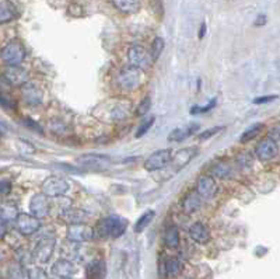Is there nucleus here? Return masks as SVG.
Here are the masks:
<instances>
[{
	"label": "nucleus",
	"mask_w": 280,
	"mask_h": 279,
	"mask_svg": "<svg viewBox=\"0 0 280 279\" xmlns=\"http://www.w3.org/2000/svg\"><path fill=\"white\" fill-rule=\"evenodd\" d=\"M128 229V220L121 216H110L97 224V233L105 239H118Z\"/></svg>",
	"instance_id": "obj_1"
},
{
	"label": "nucleus",
	"mask_w": 280,
	"mask_h": 279,
	"mask_svg": "<svg viewBox=\"0 0 280 279\" xmlns=\"http://www.w3.org/2000/svg\"><path fill=\"white\" fill-rule=\"evenodd\" d=\"M0 59L9 66H20L26 59V48L20 41H10L0 50Z\"/></svg>",
	"instance_id": "obj_2"
},
{
	"label": "nucleus",
	"mask_w": 280,
	"mask_h": 279,
	"mask_svg": "<svg viewBox=\"0 0 280 279\" xmlns=\"http://www.w3.org/2000/svg\"><path fill=\"white\" fill-rule=\"evenodd\" d=\"M143 78H144V74H143L140 69L132 66L125 67L118 76V84L121 86L122 90L133 91V90H138L142 86Z\"/></svg>",
	"instance_id": "obj_3"
},
{
	"label": "nucleus",
	"mask_w": 280,
	"mask_h": 279,
	"mask_svg": "<svg viewBox=\"0 0 280 279\" xmlns=\"http://www.w3.org/2000/svg\"><path fill=\"white\" fill-rule=\"evenodd\" d=\"M56 240L54 236H45L37 243L33 251V260L39 264L49 263L55 251Z\"/></svg>",
	"instance_id": "obj_4"
},
{
	"label": "nucleus",
	"mask_w": 280,
	"mask_h": 279,
	"mask_svg": "<svg viewBox=\"0 0 280 279\" xmlns=\"http://www.w3.org/2000/svg\"><path fill=\"white\" fill-rule=\"evenodd\" d=\"M70 190V185L66 180L58 177V175H50L42 183V194L46 195L48 198H58L66 194L67 191Z\"/></svg>",
	"instance_id": "obj_5"
},
{
	"label": "nucleus",
	"mask_w": 280,
	"mask_h": 279,
	"mask_svg": "<svg viewBox=\"0 0 280 279\" xmlns=\"http://www.w3.org/2000/svg\"><path fill=\"white\" fill-rule=\"evenodd\" d=\"M171 159H172V151H171V149H160V150L151 153L146 159L144 168L147 171H160V170H163V168L170 166Z\"/></svg>",
	"instance_id": "obj_6"
},
{
	"label": "nucleus",
	"mask_w": 280,
	"mask_h": 279,
	"mask_svg": "<svg viewBox=\"0 0 280 279\" xmlns=\"http://www.w3.org/2000/svg\"><path fill=\"white\" fill-rule=\"evenodd\" d=\"M128 59H129L131 66L140 69V70L148 69L153 63L148 50L146 48H143L142 45H133L132 48L128 50Z\"/></svg>",
	"instance_id": "obj_7"
},
{
	"label": "nucleus",
	"mask_w": 280,
	"mask_h": 279,
	"mask_svg": "<svg viewBox=\"0 0 280 279\" xmlns=\"http://www.w3.org/2000/svg\"><path fill=\"white\" fill-rule=\"evenodd\" d=\"M94 229L88 224H71L67 226L66 239L70 243H86L94 239Z\"/></svg>",
	"instance_id": "obj_8"
},
{
	"label": "nucleus",
	"mask_w": 280,
	"mask_h": 279,
	"mask_svg": "<svg viewBox=\"0 0 280 279\" xmlns=\"http://www.w3.org/2000/svg\"><path fill=\"white\" fill-rule=\"evenodd\" d=\"M41 220L31 213H20L16 219V227L22 236H33L41 229Z\"/></svg>",
	"instance_id": "obj_9"
},
{
	"label": "nucleus",
	"mask_w": 280,
	"mask_h": 279,
	"mask_svg": "<svg viewBox=\"0 0 280 279\" xmlns=\"http://www.w3.org/2000/svg\"><path fill=\"white\" fill-rule=\"evenodd\" d=\"M21 93V100L30 107H37L39 104H42L44 100V91L39 87L38 84H35L34 82H27V83L21 86L20 89Z\"/></svg>",
	"instance_id": "obj_10"
},
{
	"label": "nucleus",
	"mask_w": 280,
	"mask_h": 279,
	"mask_svg": "<svg viewBox=\"0 0 280 279\" xmlns=\"http://www.w3.org/2000/svg\"><path fill=\"white\" fill-rule=\"evenodd\" d=\"M50 275L52 279H74L77 275V267L69 260L61 258L54 263L50 268Z\"/></svg>",
	"instance_id": "obj_11"
},
{
	"label": "nucleus",
	"mask_w": 280,
	"mask_h": 279,
	"mask_svg": "<svg viewBox=\"0 0 280 279\" xmlns=\"http://www.w3.org/2000/svg\"><path fill=\"white\" fill-rule=\"evenodd\" d=\"M30 212L33 216L37 219H45L46 216H49L50 213V202L49 198L44 195L42 192L35 194L30 201Z\"/></svg>",
	"instance_id": "obj_12"
},
{
	"label": "nucleus",
	"mask_w": 280,
	"mask_h": 279,
	"mask_svg": "<svg viewBox=\"0 0 280 279\" xmlns=\"http://www.w3.org/2000/svg\"><path fill=\"white\" fill-rule=\"evenodd\" d=\"M255 153L261 162H269L279 155V145L268 136L259 142L257 149H255Z\"/></svg>",
	"instance_id": "obj_13"
},
{
	"label": "nucleus",
	"mask_w": 280,
	"mask_h": 279,
	"mask_svg": "<svg viewBox=\"0 0 280 279\" xmlns=\"http://www.w3.org/2000/svg\"><path fill=\"white\" fill-rule=\"evenodd\" d=\"M3 80L10 86H24L30 82L28 80V72L21 66H9L3 73Z\"/></svg>",
	"instance_id": "obj_14"
},
{
	"label": "nucleus",
	"mask_w": 280,
	"mask_h": 279,
	"mask_svg": "<svg viewBox=\"0 0 280 279\" xmlns=\"http://www.w3.org/2000/svg\"><path fill=\"white\" fill-rule=\"evenodd\" d=\"M61 219L67 224V226H71V224H84L87 222L88 215L87 212H84L83 209H79V208L73 207H66L63 208L59 213Z\"/></svg>",
	"instance_id": "obj_15"
},
{
	"label": "nucleus",
	"mask_w": 280,
	"mask_h": 279,
	"mask_svg": "<svg viewBox=\"0 0 280 279\" xmlns=\"http://www.w3.org/2000/svg\"><path fill=\"white\" fill-rule=\"evenodd\" d=\"M198 147H185V149H180L172 155L171 159V164L174 166L175 170H181L187 166L188 163L192 160L193 157L198 155Z\"/></svg>",
	"instance_id": "obj_16"
},
{
	"label": "nucleus",
	"mask_w": 280,
	"mask_h": 279,
	"mask_svg": "<svg viewBox=\"0 0 280 279\" xmlns=\"http://www.w3.org/2000/svg\"><path fill=\"white\" fill-rule=\"evenodd\" d=\"M196 192L200 198H213L217 192V185L212 175H202L196 184Z\"/></svg>",
	"instance_id": "obj_17"
},
{
	"label": "nucleus",
	"mask_w": 280,
	"mask_h": 279,
	"mask_svg": "<svg viewBox=\"0 0 280 279\" xmlns=\"http://www.w3.org/2000/svg\"><path fill=\"white\" fill-rule=\"evenodd\" d=\"M76 163L83 167L104 168L110 164V159L103 156V155H84V156L79 157Z\"/></svg>",
	"instance_id": "obj_18"
},
{
	"label": "nucleus",
	"mask_w": 280,
	"mask_h": 279,
	"mask_svg": "<svg viewBox=\"0 0 280 279\" xmlns=\"http://www.w3.org/2000/svg\"><path fill=\"white\" fill-rule=\"evenodd\" d=\"M189 237L198 244H206L210 240V232L202 222H196L189 227Z\"/></svg>",
	"instance_id": "obj_19"
},
{
	"label": "nucleus",
	"mask_w": 280,
	"mask_h": 279,
	"mask_svg": "<svg viewBox=\"0 0 280 279\" xmlns=\"http://www.w3.org/2000/svg\"><path fill=\"white\" fill-rule=\"evenodd\" d=\"M107 275V265L103 260H93L86 267L87 279H104Z\"/></svg>",
	"instance_id": "obj_20"
},
{
	"label": "nucleus",
	"mask_w": 280,
	"mask_h": 279,
	"mask_svg": "<svg viewBox=\"0 0 280 279\" xmlns=\"http://www.w3.org/2000/svg\"><path fill=\"white\" fill-rule=\"evenodd\" d=\"M131 108L132 107H131L129 103H125V101L118 103L115 106L111 107L110 112H108L110 119L114 121V122H122V121H125L129 117V114H131Z\"/></svg>",
	"instance_id": "obj_21"
},
{
	"label": "nucleus",
	"mask_w": 280,
	"mask_h": 279,
	"mask_svg": "<svg viewBox=\"0 0 280 279\" xmlns=\"http://www.w3.org/2000/svg\"><path fill=\"white\" fill-rule=\"evenodd\" d=\"M20 215L18 208L13 202H3L0 204V222L9 223V222H16L17 216Z\"/></svg>",
	"instance_id": "obj_22"
},
{
	"label": "nucleus",
	"mask_w": 280,
	"mask_h": 279,
	"mask_svg": "<svg viewBox=\"0 0 280 279\" xmlns=\"http://www.w3.org/2000/svg\"><path fill=\"white\" fill-rule=\"evenodd\" d=\"M198 129V123H189V125H185V126H181V128H176L171 132L170 136H168V140L170 142H181V140L187 139L191 135L195 134Z\"/></svg>",
	"instance_id": "obj_23"
},
{
	"label": "nucleus",
	"mask_w": 280,
	"mask_h": 279,
	"mask_svg": "<svg viewBox=\"0 0 280 279\" xmlns=\"http://www.w3.org/2000/svg\"><path fill=\"white\" fill-rule=\"evenodd\" d=\"M200 205H202V199H200V196L198 195L196 191L189 192L184 198V201H182V209H184V212L187 213V215H192V213L196 212L200 208Z\"/></svg>",
	"instance_id": "obj_24"
},
{
	"label": "nucleus",
	"mask_w": 280,
	"mask_h": 279,
	"mask_svg": "<svg viewBox=\"0 0 280 279\" xmlns=\"http://www.w3.org/2000/svg\"><path fill=\"white\" fill-rule=\"evenodd\" d=\"M164 244L170 250H175L180 247V230L174 224H170L164 232Z\"/></svg>",
	"instance_id": "obj_25"
},
{
	"label": "nucleus",
	"mask_w": 280,
	"mask_h": 279,
	"mask_svg": "<svg viewBox=\"0 0 280 279\" xmlns=\"http://www.w3.org/2000/svg\"><path fill=\"white\" fill-rule=\"evenodd\" d=\"M17 17L16 7L10 2H0V24L13 21Z\"/></svg>",
	"instance_id": "obj_26"
},
{
	"label": "nucleus",
	"mask_w": 280,
	"mask_h": 279,
	"mask_svg": "<svg viewBox=\"0 0 280 279\" xmlns=\"http://www.w3.org/2000/svg\"><path fill=\"white\" fill-rule=\"evenodd\" d=\"M112 5L115 6L116 10L126 13V14L136 13L140 9V2L138 0H116V2H112Z\"/></svg>",
	"instance_id": "obj_27"
},
{
	"label": "nucleus",
	"mask_w": 280,
	"mask_h": 279,
	"mask_svg": "<svg viewBox=\"0 0 280 279\" xmlns=\"http://www.w3.org/2000/svg\"><path fill=\"white\" fill-rule=\"evenodd\" d=\"M182 272V263L178 258H167L165 260V276L176 278Z\"/></svg>",
	"instance_id": "obj_28"
},
{
	"label": "nucleus",
	"mask_w": 280,
	"mask_h": 279,
	"mask_svg": "<svg viewBox=\"0 0 280 279\" xmlns=\"http://www.w3.org/2000/svg\"><path fill=\"white\" fill-rule=\"evenodd\" d=\"M154 218H156V212H154L153 209L146 211V212L143 213L142 216L138 219V222L135 223V233H142L143 230L147 229V226L153 222Z\"/></svg>",
	"instance_id": "obj_29"
},
{
	"label": "nucleus",
	"mask_w": 280,
	"mask_h": 279,
	"mask_svg": "<svg viewBox=\"0 0 280 279\" xmlns=\"http://www.w3.org/2000/svg\"><path fill=\"white\" fill-rule=\"evenodd\" d=\"M265 128L264 123H255L252 125L251 128H248L244 134L241 135V138H240V142L241 143H247V142H251L252 139H255L257 136H258L261 132H262V129Z\"/></svg>",
	"instance_id": "obj_30"
},
{
	"label": "nucleus",
	"mask_w": 280,
	"mask_h": 279,
	"mask_svg": "<svg viewBox=\"0 0 280 279\" xmlns=\"http://www.w3.org/2000/svg\"><path fill=\"white\" fill-rule=\"evenodd\" d=\"M7 274H9V279H28V271L18 263L10 265Z\"/></svg>",
	"instance_id": "obj_31"
},
{
	"label": "nucleus",
	"mask_w": 280,
	"mask_h": 279,
	"mask_svg": "<svg viewBox=\"0 0 280 279\" xmlns=\"http://www.w3.org/2000/svg\"><path fill=\"white\" fill-rule=\"evenodd\" d=\"M165 48V42L164 39L161 37H157L154 38L153 45H151V52H150V56H151V61L156 62L160 58V55L163 54V50Z\"/></svg>",
	"instance_id": "obj_32"
},
{
	"label": "nucleus",
	"mask_w": 280,
	"mask_h": 279,
	"mask_svg": "<svg viewBox=\"0 0 280 279\" xmlns=\"http://www.w3.org/2000/svg\"><path fill=\"white\" fill-rule=\"evenodd\" d=\"M212 174H213L214 177H217V179H228L231 174V168L225 163H219V164H216L212 168Z\"/></svg>",
	"instance_id": "obj_33"
},
{
	"label": "nucleus",
	"mask_w": 280,
	"mask_h": 279,
	"mask_svg": "<svg viewBox=\"0 0 280 279\" xmlns=\"http://www.w3.org/2000/svg\"><path fill=\"white\" fill-rule=\"evenodd\" d=\"M0 106L5 107V108H9V110H16L17 104L9 93L0 91Z\"/></svg>",
	"instance_id": "obj_34"
},
{
	"label": "nucleus",
	"mask_w": 280,
	"mask_h": 279,
	"mask_svg": "<svg viewBox=\"0 0 280 279\" xmlns=\"http://www.w3.org/2000/svg\"><path fill=\"white\" fill-rule=\"evenodd\" d=\"M150 108H151V100H150V97H144L142 100V103L139 104L138 108H136V115L138 117H143V115H146L148 111H150Z\"/></svg>",
	"instance_id": "obj_35"
},
{
	"label": "nucleus",
	"mask_w": 280,
	"mask_h": 279,
	"mask_svg": "<svg viewBox=\"0 0 280 279\" xmlns=\"http://www.w3.org/2000/svg\"><path fill=\"white\" fill-rule=\"evenodd\" d=\"M28 279H50L48 274L45 272L42 268L34 267V268L28 269Z\"/></svg>",
	"instance_id": "obj_36"
},
{
	"label": "nucleus",
	"mask_w": 280,
	"mask_h": 279,
	"mask_svg": "<svg viewBox=\"0 0 280 279\" xmlns=\"http://www.w3.org/2000/svg\"><path fill=\"white\" fill-rule=\"evenodd\" d=\"M216 104H217V101H216V98H213V100L210 101V103H208V104H206L205 107H192L191 114H192V115H195V114H203V112L212 111L214 107H216Z\"/></svg>",
	"instance_id": "obj_37"
},
{
	"label": "nucleus",
	"mask_w": 280,
	"mask_h": 279,
	"mask_svg": "<svg viewBox=\"0 0 280 279\" xmlns=\"http://www.w3.org/2000/svg\"><path fill=\"white\" fill-rule=\"evenodd\" d=\"M153 123H154V117H150L148 119H146V121L139 126L138 132H136V138H142L143 135L147 134L148 129L153 126Z\"/></svg>",
	"instance_id": "obj_38"
},
{
	"label": "nucleus",
	"mask_w": 280,
	"mask_h": 279,
	"mask_svg": "<svg viewBox=\"0 0 280 279\" xmlns=\"http://www.w3.org/2000/svg\"><path fill=\"white\" fill-rule=\"evenodd\" d=\"M220 131H223V126H214V128L212 129H208V131H205V132H202V134L199 135V139L200 140L208 139V138H210V136H214V135L217 134V132H220Z\"/></svg>",
	"instance_id": "obj_39"
},
{
	"label": "nucleus",
	"mask_w": 280,
	"mask_h": 279,
	"mask_svg": "<svg viewBox=\"0 0 280 279\" xmlns=\"http://www.w3.org/2000/svg\"><path fill=\"white\" fill-rule=\"evenodd\" d=\"M11 181L9 180H0V195H7L11 191Z\"/></svg>",
	"instance_id": "obj_40"
},
{
	"label": "nucleus",
	"mask_w": 280,
	"mask_h": 279,
	"mask_svg": "<svg viewBox=\"0 0 280 279\" xmlns=\"http://www.w3.org/2000/svg\"><path fill=\"white\" fill-rule=\"evenodd\" d=\"M279 95L272 94V95H264V97H257L253 100V104H266V103H272V101L277 100Z\"/></svg>",
	"instance_id": "obj_41"
},
{
	"label": "nucleus",
	"mask_w": 280,
	"mask_h": 279,
	"mask_svg": "<svg viewBox=\"0 0 280 279\" xmlns=\"http://www.w3.org/2000/svg\"><path fill=\"white\" fill-rule=\"evenodd\" d=\"M269 138L272 140H275L276 143L280 142V126H276V128H273L272 131H270Z\"/></svg>",
	"instance_id": "obj_42"
},
{
	"label": "nucleus",
	"mask_w": 280,
	"mask_h": 279,
	"mask_svg": "<svg viewBox=\"0 0 280 279\" xmlns=\"http://www.w3.org/2000/svg\"><path fill=\"white\" fill-rule=\"evenodd\" d=\"M26 123H27V125H28V126H30V128L35 129V131H38V132H41V134H42V128H41V126H39L38 123L34 122L33 119H26Z\"/></svg>",
	"instance_id": "obj_43"
},
{
	"label": "nucleus",
	"mask_w": 280,
	"mask_h": 279,
	"mask_svg": "<svg viewBox=\"0 0 280 279\" xmlns=\"http://www.w3.org/2000/svg\"><path fill=\"white\" fill-rule=\"evenodd\" d=\"M6 235H7V227H6V223L0 222V240L5 239Z\"/></svg>",
	"instance_id": "obj_44"
},
{
	"label": "nucleus",
	"mask_w": 280,
	"mask_h": 279,
	"mask_svg": "<svg viewBox=\"0 0 280 279\" xmlns=\"http://www.w3.org/2000/svg\"><path fill=\"white\" fill-rule=\"evenodd\" d=\"M205 34H206V22H202V26H200V30H199V38H203Z\"/></svg>",
	"instance_id": "obj_45"
},
{
	"label": "nucleus",
	"mask_w": 280,
	"mask_h": 279,
	"mask_svg": "<svg viewBox=\"0 0 280 279\" xmlns=\"http://www.w3.org/2000/svg\"><path fill=\"white\" fill-rule=\"evenodd\" d=\"M265 22H266V16H261L258 17V20H257L255 24H257V26H264Z\"/></svg>",
	"instance_id": "obj_46"
}]
</instances>
